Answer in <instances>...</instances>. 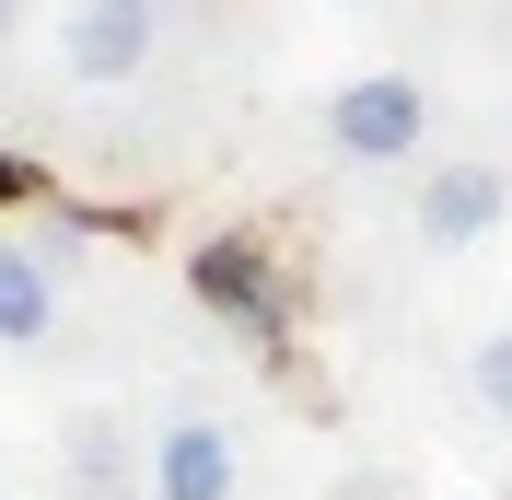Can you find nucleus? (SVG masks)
Returning <instances> with one entry per match:
<instances>
[{"mask_svg":"<svg viewBox=\"0 0 512 500\" xmlns=\"http://www.w3.org/2000/svg\"><path fill=\"white\" fill-rule=\"evenodd\" d=\"M501 210H512L501 163H443V175L419 187V233H431V245H478V233H489Z\"/></svg>","mask_w":512,"mask_h":500,"instance_id":"3","label":"nucleus"},{"mask_svg":"<svg viewBox=\"0 0 512 500\" xmlns=\"http://www.w3.org/2000/svg\"><path fill=\"white\" fill-rule=\"evenodd\" d=\"M478 396H489V407H501V419H512V326H501V338L478 349Z\"/></svg>","mask_w":512,"mask_h":500,"instance_id":"6","label":"nucleus"},{"mask_svg":"<svg viewBox=\"0 0 512 500\" xmlns=\"http://www.w3.org/2000/svg\"><path fill=\"white\" fill-rule=\"evenodd\" d=\"M419 128H431V94H419L408 70H373V82H350V94L326 105V140L350 163H396V152H419Z\"/></svg>","mask_w":512,"mask_h":500,"instance_id":"1","label":"nucleus"},{"mask_svg":"<svg viewBox=\"0 0 512 500\" xmlns=\"http://www.w3.org/2000/svg\"><path fill=\"white\" fill-rule=\"evenodd\" d=\"M152 0H82V24H70V70L82 82H128V70L152 59Z\"/></svg>","mask_w":512,"mask_h":500,"instance_id":"2","label":"nucleus"},{"mask_svg":"<svg viewBox=\"0 0 512 500\" xmlns=\"http://www.w3.org/2000/svg\"><path fill=\"white\" fill-rule=\"evenodd\" d=\"M0 24H12V0H0Z\"/></svg>","mask_w":512,"mask_h":500,"instance_id":"7","label":"nucleus"},{"mask_svg":"<svg viewBox=\"0 0 512 500\" xmlns=\"http://www.w3.org/2000/svg\"><path fill=\"white\" fill-rule=\"evenodd\" d=\"M0 338H47V268L24 245H0Z\"/></svg>","mask_w":512,"mask_h":500,"instance_id":"5","label":"nucleus"},{"mask_svg":"<svg viewBox=\"0 0 512 500\" xmlns=\"http://www.w3.org/2000/svg\"><path fill=\"white\" fill-rule=\"evenodd\" d=\"M152 500H233V431L210 419H175L152 454Z\"/></svg>","mask_w":512,"mask_h":500,"instance_id":"4","label":"nucleus"}]
</instances>
